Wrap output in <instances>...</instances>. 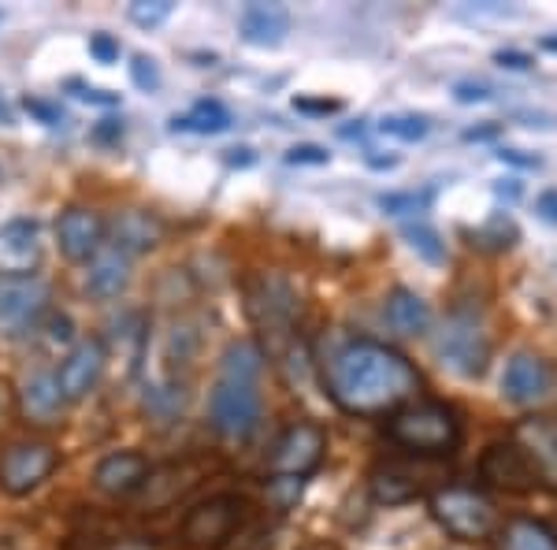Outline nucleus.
I'll use <instances>...</instances> for the list:
<instances>
[{
  "instance_id": "obj_1",
  "label": "nucleus",
  "mask_w": 557,
  "mask_h": 550,
  "mask_svg": "<svg viewBox=\"0 0 557 550\" xmlns=\"http://www.w3.org/2000/svg\"><path fill=\"white\" fill-rule=\"evenodd\" d=\"M323 387L338 410L354 417H380L398 413L420 391L417 365L394 346L375 339H349L331 350L323 365Z\"/></svg>"
},
{
  "instance_id": "obj_2",
  "label": "nucleus",
  "mask_w": 557,
  "mask_h": 550,
  "mask_svg": "<svg viewBox=\"0 0 557 550\" xmlns=\"http://www.w3.org/2000/svg\"><path fill=\"white\" fill-rule=\"evenodd\" d=\"M260 372H264V350L253 339H238L223 350L220 376L209 394V424L227 443H246L260 428Z\"/></svg>"
},
{
  "instance_id": "obj_3",
  "label": "nucleus",
  "mask_w": 557,
  "mask_h": 550,
  "mask_svg": "<svg viewBox=\"0 0 557 550\" xmlns=\"http://www.w3.org/2000/svg\"><path fill=\"white\" fill-rule=\"evenodd\" d=\"M386 436H391V443H398L401 450H409L417 457H450L461 447L465 428L454 405L424 399L391 413Z\"/></svg>"
},
{
  "instance_id": "obj_4",
  "label": "nucleus",
  "mask_w": 557,
  "mask_h": 550,
  "mask_svg": "<svg viewBox=\"0 0 557 550\" xmlns=\"http://www.w3.org/2000/svg\"><path fill=\"white\" fill-rule=\"evenodd\" d=\"M435 357L438 365L450 368L454 376H465V380H475V376L487 372L491 331L483 313L469 309V305H457L435 335Z\"/></svg>"
},
{
  "instance_id": "obj_5",
  "label": "nucleus",
  "mask_w": 557,
  "mask_h": 550,
  "mask_svg": "<svg viewBox=\"0 0 557 550\" xmlns=\"http://www.w3.org/2000/svg\"><path fill=\"white\" fill-rule=\"evenodd\" d=\"M431 517L461 543H483L498 531V510L483 491L461 484H446L431 494Z\"/></svg>"
},
{
  "instance_id": "obj_6",
  "label": "nucleus",
  "mask_w": 557,
  "mask_h": 550,
  "mask_svg": "<svg viewBox=\"0 0 557 550\" xmlns=\"http://www.w3.org/2000/svg\"><path fill=\"white\" fill-rule=\"evenodd\" d=\"M327 454V431L312 420H298L278 436V443L268 457V473L286 476V480H305L323 465Z\"/></svg>"
},
{
  "instance_id": "obj_7",
  "label": "nucleus",
  "mask_w": 557,
  "mask_h": 550,
  "mask_svg": "<svg viewBox=\"0 0 557 550\" xmlns=\"http://www.w3.org/2000/svg\"><path fill=\"white\" fill-rule=\"evenodd\" d=\"M57 465H60V450L52 443L30 439V443L4 447L0 450V491L15 494V499L38 491V487L57 473Z\"/></svg>"
},
{
  "instance_id": "obj_8",
  "label": "nucleus",
  "mask_w": 557,
  "mask_h": 550,
  "mask_svg": "<svg viewBox=\"0 0 557 550\" xmlns=\"http://www.w3.org/2000/svg\"><path fill=\"white\" fill-rule=\"evenodd\" d=\"M242 502L235 494H212V499L197 502V506L183 517V543L190 547H223L242 525Z\"/></svg>"
},
{
  "instance_id": "obj_9",
  "label": "nucleus",
  "mask_w": 557,
  "mask_h": 550,
  "mask_svg": "<svg viewBox=\"0 0 557 550\" xmlns=\"http://www.w3.org/2000/svg\"><path fill=\"white\" fill-rule=\"evenodd\" d=\"M249 313H253V320L268 335H286L301 317L298 291L283 276H260L249 286Z\"/></svg>"
},
{
  "instance_id": "obj_10",
  "label": "nucleus",
  "mask_w": 557,
  "mask_h": 550,
  "mask_svg": "<svg viewBox=\"0 0 557 550\" xmlns=\"http://www.w3.org/2000/svg\"><path fill=\"white\" fill-rule=\"evenodd\" d=\"M480 480L494 487V491H506V494H532L543 487L535 476V468L528 465V457L520 454V447L513 439H498V443H491L483 450Z\"/></svg>"
},
{
  "instance_id": "obj_11",
  "label": "nucleus",
  "mask_w": 557,
  "mask_h": 550,
  "mask_svg": "<svg viewBox=\"0 0 557 550\" xmlns=\"http://www.w3.org/2000/svg\"><path fill=\"white\" fill-rule=\"evenodd\" d=\"M104 368H108V346L101 339L75 342L71 354L60 360V368H57L60 394H64L67 402H83L86 394H94L97 383L104 380Z\"/></svg>"
},
{
  "instance_id": "obj_12",
  "label": "nucleus",
  "mask_w": 557,
  "mask_h": 550,
  "mask_svg": "<svg viewBox=\"0 0 557 550\" xmlns=\"http://www.w3.org/2000/svg\"><path fill=\"white\" fill-rule=\"evenodd\" d=\"M509 439L520 447L528 465L535 468L539 484L557 491V417H524L513 424Z\"/></svg>"
},
{
  "instance_id": "obj_13",
  "label": "nucleus",
  "mask_w": 557,
  "mask_h": 550,
  "mask_svg": "<svg viewBox=\"0 0 557 550\" xmlns=\"http://www.w3.org/2000/svg\"><path fill=\"white\" fill-rule=\"evenodd\" d=\"M45 242L38 220H8L0 228V279H26L41 265Z\"/></svg>"
},
{
  "instance_id": "obj_14",
  "label": "nucleus",
  "mask_w": 557,
  "mask_h": 550,
  "mask_svg": "<svg viewBox=\"0 0 557 550\" xmlns=\"http://www.w3.org/2000/svg\"><path fill=\"white\" fill-rule=\"evenodd\" d=\"M104 242H108V223L101 212L67 209L57 220V246H60V254L67 260H75V265L94 260L104 249Z\"/></svg>"
},
{
  "instance_id": "obj_15",
  "label": "nucleus",
  "mask_w": 557,
  "mask_h": 550,
  "mask_svg": "<svg viewBox=\"0 0 557 550\" xmlns=\"http://www.w3.org/2000/svg\"><path fill=\"white\" fill-rule=\"evenodd\" d=\"M550 365L539 354H532V350H517L506 360V372H502V399L513 405H535L550 394Z\"/></svg>"
},
{
  "instance_id": "obj_16",
  "label": "nucleus",
  "mask_w": 557,
  "mask_h": 550,
  "mask_svg": "<svg viewBox=\"0 0 557 550\" xmlns=\"http://www.w3.org/2000/svg\"><path fill=\"white\" fill-rule=\"evenodd\" d=\"M49 305V283L38 276L26 279H0V328H20L41 317Z\"/></svg>"
},
{
  "instance_id": "obj_17",
  "label": "nucleus",
  "mask_w": 557,
  "mask_h": 550,
  "mask_svg": "<svg viewBox=\"0 0 557 550\" xmlns=\"http://www.w3.org/2000/svg\"><path fill=\"white\" fill-rule=\"evenodd\" d=\"M149 462L134 450H120V454H108L101 465L94 468V484L97 491L112 494V499H127V494L141 491L149 480Z\"/></svg>"
},
{
  "instance_id": "obj_18",
  "label": "nucleus",
  "mask_w": 557,
  "mask_h": 550,
  "mask_svg": "<svg viewBox=\"0 0 557 550\" xmlns=\"http://www.w3.org/2000/svg\"><path fill=\"white\" fill-rule=\"evenodd\" d=\"M64 405H67V399L60 394L57 372L26 376V383L20 391V410H23L26 424H38V428L60 424V420H64Z\"/></svg>"
},
{
  "instance_id": "obj_19",
  "label": "nucleus",
  "mask_w": 557,
  "mask_h": 550,
  "mask_svg": "<svg viewBox=\"0 0 557 550\" xmlns=\"http://www.w3.org/2000/svg\"><path fill=\"white\" fill-rule=\"evenodd\" d=\"M108 234H112V246L131 257V254L157 249L160 239H164V223H160L157 216L141 212V209H127L108 223Z\"/></svg>"
},
{
  "instance_id": "obj_20",
  "label": "nucleus",
  "mask_w": 557,
  "mask_h": 550,
  "mask_svg": "<svg viewBox=\"0 0 557 550\" xmlns=\"http://www.w3.org/2000/svg\"><path fill=\"white\" fill-rule=\"evenodd\" d=\"M131 283V257L115 246H104L101 254L89 260V272H86V291L101 302H112L127 291Z\"/></svg>"
},
{
  "instance_id": "obj_21",
  "label": "nucleus",
  "mask_w": 557,
  "mask_h": 550,
  "mask_svg": "<svg viewBox=\"0 0 557 550\" xmlns=\"http://www.w3.org/2000/svg\"><path fill=\"white\" fill-rule=\"evenodd\" d=\"M238 30L249 45L275 49V45H283V38L290 34V12L278 4H249L238 20Z\"/></svg>"
},
{
  "instance_id": "obj_22",
  "label": "nucleus",
  "mask_w": 557,
  "mask_h": 550,
  "mask_svg": "<svg viewBox=\"0 0 557 550\" xmlns=\"http://www.w3.org/2000/svg\"><path fill=\"white\" fill-rule=\"evenodd\" d=\"M386 323H391L398 335L406 339H417L424 335V331L431 328V309L428 302L420 297L417 291H406V286H398V291L386 294Z\"/></svg>"
},
{
  "instance_id": "obj_23",
  "label": "nucleus",
  "mask_w": 557,
  "mask_h": 550,
  "mask_svg": "<svg viewBox=\"0 0 557 550\" xmlns=\"http://www.w3.org/2000/svg\"><path fill=\"white\" fill-rule=\"evenodd\" d=\"M498 550H557V531L535 517H513L498 531Z\"/></svg>"
},
{
  "instance_id": "obj_24",
  "label": "nucleus",
  "mask_w": 557,
  "mask_h": 550,
  "mask_svg": "<svg viewBox=\"0 0 557 550\" xmlns=\"http://www.w3.org/2000/svg\"><path fill=\"white\" fill-rule=\"evenodd\" d=\"M420 491H424V484H420V476L406 465H383L372 473V494H375V502H386V506H391V502L417 499Z\"/></svg>"
},
{
  "instance_id": "obj_25",
  "label": "nucleus",
  "mask_w": 557,
  "mask_h": 550,
  "mask_svg": "<svg viewBox=\"0 0 557 550\" xmlns=\"http://www.w3.org/2000/svg\"><path fill=\"white\" fill-rule=\"evenodd\" d=\"M172 127L194 134H223L231 127V112L220 101H197L186 115H175Z\"/></svg>"
},
{
  "instance_id": "obj_26",
  "label": "nucleus",
  "mask_w": 557,
  "mask_h": 550,
  "mask_svg": "<svg viewBox=\"0 0 557 550\" xmlns=\"http://www.w3.org/2000/svg\"><path fill=\"white\" fill-rule=\"evenodd\" d=\"M435 191H406V194H383L380 197V209L391 212V216H417L424 212L431 205Z\"/></svg>"
},
{
  "instance_id": "obj_27",
  "label": "nucleus",
  "mask_w": 557,
  "mask_h": 550,
  "mask_svg": "<svg viewBox=\"0 0 557 550\" xmlns=\"http://www.w3.org/2000/svg\"><path fill=\"white\" fill-rule=\"evenodd\" d=\"M380 131L401 142H420L431 131V123H428V115H386L380 123Z\"/></svg>"
},
{
  "instance_id": "obj_28",
  "label": "nucleus",
  "mask_w": 557,
  "mask_h": 550,
  "mask_svg": "<svg viewBox=\"0 0 557 550\" xmlns=\"http://www.w3.org/2000/svg\"><path fill=\"white\" fill-rule=\"evenodd\" d=\"M406 239H409V246L417 249V254H424L428 260H446V246L438 242V234L428 228V223H412V228H406Z\"/></svg>"
},
{
  "instance_id": "obj_29",
  "label": "nucleus",
  "mask_w": 557,
  "mask_h": 550,
  "mask_svg": "<svg viewBox=\"0 0 557 550\" xmlns=\"http://www.w3.org/2000/svg\"><path fill=\"white\" fill-rule=\"evenodd\" d=\"M172 12H175L172 0H134V4H131V23L152 30V26H160Z\"/></svg>"
},
{
  "instance_id": "obj_30",
  "label": "nucleus",
  "mask_w": 557,
  "mask_h": 550,
  "mask_svg": "<svg viewBox=\"0 0 557 550\" xmlns=\"http://www.w3.org/2000/svg\"><path fill=\"white\" fill-rule=\"evenodd\" d=\"M301 487H305V480H286V476H272V480H268V502H272V510H278V513L290 510L294 502L301 499Z\"/></svg>"
},
{
  "instance_id": "obj_31",
  "label": "nucleus",
  "mask_w": 557,
  "mask_h": 550,
  "mask_svg": "<svg viewBox=\"0 0 557 550\" xmlns=\"http://www.w3.org/2000/svg\"><path fill=\"white\" fill-rule=\"evenodd\" d=\"M131 78H134V86H138L141 94H157V89H160V68H157V60L146 57V52H138V57L131 60Z\"/></svg>"
},
{
  "instance_id": "obj_32",
  "label": "nucleus",
  "mask_w": 557,
  "mask_h": 550,
  "mask_svg": "<svg viewBox=\"0 0 557 550\" xmlns=\"http://www.w3.org/2000/svg\"><path fill=\"white\" fill-rule=\"evenodd\" d=\"M483 239H494V249H509L517 242L513 220H506V216H494L487 228H483Z\"/></svg>"
},
{
  "instance_id": "obj_33",
  "label": "nucleus",
  "mask_w": 557,
  "mask_h": 550,
  "mask_svg": "<svg viewBox=\"0 0 557 550\" xmlns=\"http://www.w3.org/2000/svg\"><path fill=\"white\" fill-rule=\"evenodd\" d=\"M67 89L78 97V101H86V105H101V108L120 105V97H115V94H108V89H97V86H86V83H78V78H71Z\"/></svg>"
},
{
  "instance_id": "obj_34",
  "label": "nucleus",
  "mask_w": 557,
  "mask_h": 550,
  "mask_svg": "<svg viewBox=\"0 0 557 550\" xmlns=\"http://www.w3.org/2000/svg\"><path fill=\"white\" fill-rule=\"evenodd\" d=\"M331 152L320 146H294L286 152V164H327Z\"/></svg>"
},
{
  "instance_id": "obj_35",
  "label": "nucleus",
  "mask_w": 557,
  "mask_h": 550,
  "mask_svg": "<svg viewBox=\"0 0 557 550\" xmlns=\"http://www.w3.org/2000/svg\"><path fill=\"white\" fill-rule=\"evenodd\" d=\"M89 57H94L97 64H112V60L120 57V45L108 38V34H94V38H89Z\"/></svg>"
},
{
  "instance_id": "obj_36",
  "label": "nucleus",
  "mask_w": 557,
  "mask_h": 550,
  "mask_svg": "<svg viewBox=\"0 0 557 550\" xmlns=\"http://www.w3.org/2000/svg\"><path fill=\"white\" fill-rule=\"evenodd\" d=\"M23 108H26V112H30V115H38V120L45 123V127H57V123H60V108L45 105V101H38V97H26Z\"/></svg>"
},
{
  "instance_id": "obj_37",
  "label": "nucleus",
  "mask_w": 557,
  "mask_h": 550,
  "mask_svg": "<svg viewBox=\"0 0 557 550\" xmlns=\"http://www.w3.org/2000/svg\"><path fill=\"white\" fill-rule=\"evenodd\" d=\"M294 108L298 112H312V115H331L343 108V101H312V97H294Z\"/></svg>"
},
{
  "instance_id": "obj_38",
  "label": "nucleus",
  "mask_w": 557,
  "mask_h": 550,
  "mask_svg": "<svg viewBox=\"0 0 557 550\" xmlns=\"http://www.w3.org/2000/svg\"><path fill=\"white\" fill-rule=\"evenodd\" d=\"M535 209H539V216H543V220L557 223V186H554V191H543V194H539Z\"/></svg>"
},
{
  "instance_id": "obj_39",
  "label": "nucleus",
  "mask_w": 557,
  "mask_h": 550,
  "mask_svg": "<svg viewBox=\"0 0 557 550\" xmlns=\"http://www.w3.org/2000/svg\"><path fill=\"white\" fill-rule=\"evenodd\" d=\"M487 97H491V89L487 86H480V83H461V86H457V101H465V105H469V101H487Z\"/></svg>"
},
{
  "instance_id": "obj_40",
  "label": "nucleus",
  "mask_w": 557,
  "mask_h": 550,
  "mask_svg": "<svg viewBox=\"0 0 557 550\" xmlns=\"http://www.w3.org/2000/svg\"><path fill=\"white\" fill-rule=\"evenodd\" d=\"M97 550H157L146 539H112V543H101Z\"/></svg>"
},
{
  "instance_id": "obj_41",
  "label": "nucleus",
  "mask_w": 557,
  "mask_h": 550,
  "mask_svg": "<svg viewBox=\"0 0 557 550\" xmlns=\"http://www.w3.org/2000/svg\"><path fill=\"white\" fill-rule=\"evenodd\" d=\"M15 402H12V387H8L4 380H0V428L8 424V417H12Z\"/></svg>"
},
{
  "instance_id": "obj_42",
  "label": "nucleus",
  "mask_w": 557,
  "mask_h": 550,
  "mask_svg": "<svg viewBox=\"0 0 557 550\" xmlns=\"http://www.w3.org/2000/svg\"><path fill=\"white\" fill-rule=\"evenodd\" d=\"M498 64L524 71V68H532V57H524V52H498Z\"/></svg>"
},
{
  "instance_id": "obj_43",
  "label": "nucleus",
  "mask_w": 557,
  "mask_h": 550,
  "mask_svg": "<svg viewBox=\"0 0 557 550\" xmlns=\"http://www.w3.org/2000/svg\"><path fill=\"white\" fill-rule=\"evenodd\" d=\"M502 160H513V164H524V168H539L535 157H520V152H502Z\"/></svg>"
},
{
  "instance_id": "obj_44",
  "label": "nucleus",
  "mask_w": 557,
  "mask_h": 550,
  "mask_svg": "<svg viewBox=\"0 0 557 550\" xmlns=\"http://www.w3.org/2000/svg\"><path fill=\"white\" fill-rule=\"evenodd\" d=\"M0 127H15V115H12V108L4 105V97H0Z\"/></svg>"
}]
</instances>
